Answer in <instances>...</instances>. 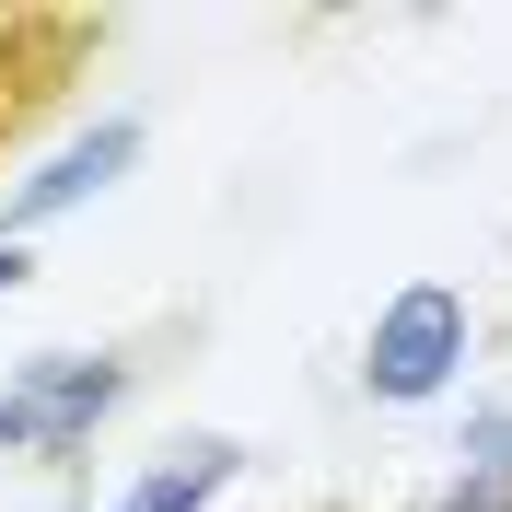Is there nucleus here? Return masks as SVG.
<instances>
[{"label": "nucleus", "mask_w": 512, "mask_h": 512, "mask_svg": "<svg viewBox=\"0 0 512 512\" xmlns=\"http://www.w3.org/2000/svg\"><path fill=\"white\" fill-rule=\"evenodd\" d=\"M128 361L117 350H35L0 384V454H82L105 419L128 408Z\"/></svg>", "instance_id": "nucleus-1"}, {"label": "nucleus", "mask_w": 512, "mask_h": 512, "mask_svg": "<svg viewBox=\"0 0 512 512\" xmlns=\"http://www.w3.org/2000/svg\"><path fill=\"white\" fill-rule=\"evenodd\" d=\"M454 361H466V291H454V280H408V291L373 315V338H361V384H373L384 408L443 396Z\"/></svg>", "instance_id": "nucleus-2"}, {"label": "nucleus", "mask_w": 512, "mask_h": 512, "mask_svg": "<svg viewBox=\"0 0 512 512\" xmlns=\"http://www.w3.org/2000/svg\"><path fill=\"white\" fill-rule=\"evenodd\" d=\"M128 163H140V117H105V128H82V140H70L59 163H35L24 187L0 198V245H24L35 222H59V210H82V198H105L128 175Z\"/></svg>", "instance_id": "nucleus-3"}, {"label": "nucleus", "mask_w": 512, "mask_h": 512, "mask_svg": "<svg viewBox=\"0 0 512 512\" xmlns=\"http://www.w3.org/2000/svg\"><path fill=\"white\" fill-rule=\"evenodd\" d=\"M94 47V24H59V12H0V140H24V117L59 94V70Z\"/></svg>", "instance_id": "nucleus-4"}, {"label": "nucleus", "mask_w": 512, "mask_h": 512, "mask_svg": "<svg viewBox=\"0 0 512 512\" xmlns=\"http://www.w3.org/2000/svg\"><path fill=\"white\" fill-rule=\"evenodd\" d=\"M233 478H245V443H233V431H198V443L163 454L152 478H128L117 501H82V512H210Z\"/></svg>", "instance_id": "nucleus-5"}, {"label": "nucleus", "mask_w": 512, "mask_h": 512, "mask_svg": "<svg viewBox=\"0 0 512 512\" xmlns=\"http://www.w3.org/2000/svg\"><path fill=\"white\" fill-rule=\"evenodd\" d=\"M466 478H512V408H466Z\"/></svg>", "instance_id": "nucleus-6"}, {"label": "nucleus", "mask_w": 512, "mask_h": 512, "mask_svg": "<svg viewBox=\"0 0 512 512\" xmlns=\"http://www.w3.org/2000/svg\"><path fill=\"white\" fill-rule=\"evenodd\" d=\"M443 512H512V478H454Z\"/></svg>", "instance_id": "nucleus-7"}, {"label": "nucleus", "mask_w": 512, "mask_h": 512, "mask_svg": "<svg viewBox=\"0 0 512 512\" xmlns=\"http://www.w3.org/2000/svg\"><path fill=\"white\" fill-rule=\"evenodd\" d=\"M24 280H35V256H24V245H0V291H24Z\"/></svg>", "instance_id": "nucleus-8"}]
</instances>
